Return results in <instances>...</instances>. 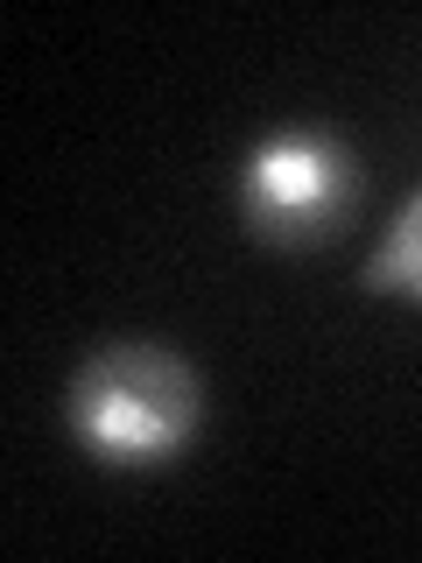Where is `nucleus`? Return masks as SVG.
Returning a JSON list of instances; mask_svg holds the SVG:
<instances>
[{
    "label": "nucleus",
    "mask_w": 422,
    "mask_h": 563,
    "mask_svg": "<svg viewBox=\"0 0 422 563\" xmlns=\"http://www.w3.org/2000/svg\"><path fill=\"white\" fill-rule=\"evenodd\" d=\"M204 416V380L155 339H113L70 374V430L106 465H163Z\"/></svg>",
    "instance_id": "obj_1"
},
{
    "label": "nucleus",
    "mask_w": 422,
    "mask_h": 563,
    "mask_svg": "<svg viewBox=\"0 0 422 563\" xmlns=\"http://www.w3.org/2000/svg\"><path fill=\"white\" fill-rule=\"evenodd\" d=\"M352 205V163L324 134H281L246 163V219L260 240H324Z\"/></svg>",
    "instance_id": "obj_2"
},
{
    "label": "nucleus",
    "mask_w": 422,
    "mask_h": 563,
    "mask_svg": "<svg viewBox=\"0 0 422 563\" xmlns=\"http://www.w3.org/2000/svg\"><path fill=\"white\" fill-rule=\"evenodd\" d=\"M366 289H409V296H422V190L401 205L395 233H387V246H380V261L366 268Z\"/></svg>",
    "instance_id": "obj_3"
}]
</instances>
